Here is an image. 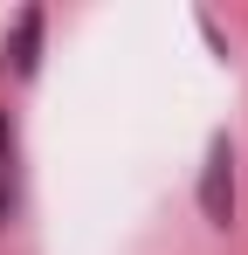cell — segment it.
Masks as SVG:
<instances>
[{
    "mask_svg": "<svg viewBox=\"0 0 248 255\" xmlns=\"http://www.w3.org/2000/svg\"><path fill=\"white\" fill-rule=\"evenodd\" d=\"M200 214L214 228H228L235 221V145L228 138H214L207 145V172H200Z\"/></svg>",
    "mask_w": 248,
    "mask_h": 255,
    "instance_id": "obj_1",
    "label": "cell"
},
{
    "mask_svg": "<svg viewBox=\"0 0 248 255\" xmlns=\"http://www.w3.org/2000/svg\"><path fill=\"white\" fill-rule=\"evenodd\" d=\"M41 28H48V14H41V7H28V14L14 21V42H7L14 76H35V62H41Z\"/></svg>",
    "mask_w": 248,
    "mask_h": 255,
    "instance_id": "obj_2",
    "label": "cell"
},
{
    "mask_svg": "<svg viewBox=\"0 0 248 255\" xmlns=\"http://www.w3.org/2000/svg\"><path fill=\"white\" fill-rule=\"evenodd\" d=\"M0 207H14V179H7V166H0Z\"/></svg>",
    "mask_w": 248,
    "mask_h": 255,
    "instance_id": "obj_3",
    "label": "cell"
}]
</instances>
